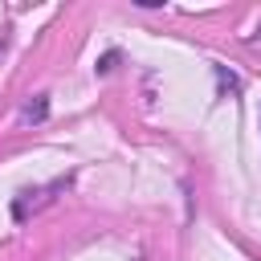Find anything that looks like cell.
<instances>
[{
  "mask_svg": "<svg viewBox=\"0 0 261 261\" xmlns=\"http://www.w3.org/2000/svg\"><path fill=\"white\" fill-rule=\"evenodd\" d=\"M253 45H257V49H261V24H257V37H253Z\"/></svg>",
  "mask_w": 261,
  "mask_h": 261,
  "instance_id": "3957f363",
  "label": "cell"
},
{
  "mask_svg": "<svg viewBox=\"0 0 261 261\" xmlns=\"http://www.w3.org/2000/svg\"><path fill=\"white\" fill-rule=\"evenodd\" d=\"M45 114H49V94H37V98H33V102H24V110H20V118H24V122H41Z\"/></svg>",
  "mask_w": 261,
  "mask_h": 261,
  "instance_id": "6da1fadb",
  "label": "cell"
},
{
  "mask_svg": "<svg viewBox=\"0 0 261 261\" xmlns=\"http://www.w3.org/2000/svg\"><path fill=\"white\" fill-rule=\"evenodd\" d=\"M216 86H220L224 94H237V90H241V82H237V77H232L224 65H216Z\"/></svg>",
  "mask_w": 261,
  "mask_h": 261,
  "instance_id": "7a4b0ae2",
  "label": "cell"
}]
</instances>
